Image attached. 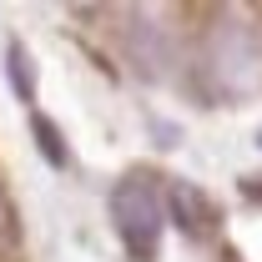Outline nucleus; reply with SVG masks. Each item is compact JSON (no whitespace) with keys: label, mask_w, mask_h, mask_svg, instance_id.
Masks as SVG:
<instances>
[{"label":"nucleus","mask_w":262,"mask_h":262,"mask_svg":"<svg viewBox=\"0 0 262 262\" xmlns=\"http://www.w3.org/2000/svg\"><path fill=\"white\" fill-rule=\"evenodd\" d=\"M31 136H35V146H40V157L56 166V171H66L71 166V151H66V136L61 126L46 116V111H31Z\"/></svg>","instance_id":"nucleus-4"},{"label":"nucleus","mask_w":262,"mask_h":262,"mask_svg":"<svg viewBox=\"0 0 262 262\" xmlns=\"http://www.w3.org/2000/svg\"><path fill=\"white\" fill-rule=\"evenodd\" d=\"M5 81H10V91H15V101H26V106L35 101V66H31V56H26V46H20L15 35L5 40Z\"/></svg>","instance_id":"nucleus-3"},{"label":"nucleus","mask_w":262,"mask_h":262,"mask_svg":"<svg viewBox=\"0 0 262 262\" xmlns=\"http://www.w3.org/2000/svg\"><path fill=\"white\" fill-rule=\"evenodd\" d=\"M257 146H262V131H257Z\"/></svg>","instance_id":"nucleus-5"},{"label":"nucleus","mask_w":262,"mask_h":262,"mask_svg":"<svg viewBox=\"0 0 262 262\" xmlns=\"http://www.w3.org/2000/svg\"><path fill=\"white\" fill-rule=\"evenodd\" d=\"M166 212H171V222L187 232V237H207V232L217 227V207H212V196L192 187V182H171V192H166Z\"/></svg>","instance_id":"nucleus-2"},{"label":"nucleus","mask_w":262,"mask_h":262,"mask_svg":"<svg viewBox=\"0 0 262 262\" xmlns=\"http://www.w3.org/2000/svg\"><path fill=\"white\" fill-rule=\"evenodd\" d=\"M111 222L116 237L131 252V262H151L157 257V237H162V196L146 177H126L111 192Z\"/></svg>","instance_id":"nucleus-1"}]
</instances>
